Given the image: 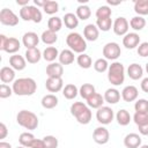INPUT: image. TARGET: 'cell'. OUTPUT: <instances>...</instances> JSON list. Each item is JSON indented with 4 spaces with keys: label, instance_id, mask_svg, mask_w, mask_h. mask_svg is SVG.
<instances>
[{
    "label": "cell",
    "instance_id": "681fc988",
    "mask_svg": "<svg viewBox=\"0 0 148 148\" xmlns=\"http://www.w3.org/2000/svg\"><path fill=\"white\" fill-rule=\"evenodd\" d=\"M30 148H45L43 139H35L30 146Z\"/></svg>",
    "mask_w": 148,
    "mask_h": 148
},
{
    "label": "cell",
    "instance_id": "7402d4cb",
    "mask_svg": "<svg viewBox=\"0 0 148 148\" xmlns=\"http://www.w3.org/2000/svg\"><path fill=\"white\" fill-rule=\"evenodd\" d=\"M25 60L29 64H37L42 58H43V53L40 52V50L38 47H34V49H28L25 51Z\"/></svg>",
    "mask_w": 148,
    "mask_h": 148
},
{
    "label": "cell",
    "instance_id": "44dd1931",
    "mask_svg": "<svg viewBox=\"0 0 148 148\" xmlns=\"http://www.w3.org/2000/svg\"><path fill=\"white\" fill-rule=\"evenodd\" d=\"M0 80L2 83H12L15 81V69L10 66H3L0 69Z\"/></svg>",
    "mask_w": 148,
    "mask_h": 148
},
{
    "label": "cell",
    "instance_id": "f5cc1de1",
    "mask_svg": "<svg viewBox=\"0 0 148 148\" xmlns=\"http://www.w3.org/2000/svg\"><path fill=\"white\" fill-rule=\"evenodd\" d=\"M140 87H141V90H142L143 92H147V94H148V76L145 77V79H142Z\"/></svg>",
    "mask_w": 148,
    "mask_h": 148
},
{
    "label": "cell",
    "instance_id": "8fae6325",
    "mask_svg": "<svg viewBox=\"0 0 148 148\" xmlns=\"http://www.w3.org/2000/svg\"><path fill=\"white\" fill-rule=\"evenodd\" d=\"M92 139L98 145H105L109 142V139H110V133H109V130L104 126H98L92 132Z\"/></svg>",
    "mask_w": 148,
    "mask_h": 148
},
{
    "label": "cell",
    "instance_id": "94428289",
    "mask_svg": "<svg viewBox=\"0 0 148 148\" xmlns=\"http://www.w3.org/2000/svg\"><path fill=\"white\" fill-rule=\"evenodd\" d=\"M140 148H148V145H142Z\"/></svg>",
    "mask_w": 148,
    "mask_h": 148
},
{
    "label": "cell",
    "instance_id": "60d3db41",
    "mask_svg": "<svg viewBox=\"0 0 148 148\" xmlns=\"http://www.w3.org/2000/svg\"><path fill=\"white\" fill-rule=\"evenodd\" d=\"M43 10L47 15H53L59 10V3L57 1H53V0H47L45 6L43 7Z\"/></svg>",
    "mask_w": 148,
    "mask_h": 148
},
{
    "label": "cell",
    "instance_id": "1f68e13d",
    "mask_svg": "<svg viewBox=\"0 0 148 148\" xmlns=\"http://www.w3.org/2000/svg\"><path fill=\"white\" fill-rule=\"evenodd\" d=\"M95 92H96V89H95V87H94L91 83H83V84L80 87V89H79L80 96H81L83 99H86V101H87L90 96H92Z\"/></svg>",
    "mask_w": 148,
    "mask_h": 148
},
{
    "label": "cell",
    "instance_id": "30bf717a",
    "mask_svg": "<svg viewBox=\"0 0 148 148\" xmlns=\"http://www.w3.org/2000/svg\"><path fill=\"white\" fill-rule=\"evenodd\" d=\"M128 28H130V22L124 16H119L113 21L112 29L117 36H125L126 34H128Z\"/></svg>",
    "mask_w": 148,
    "mask_h": 148
},
{
    "label": "cell",
    "instance_id": "6f0895ef",
    "mask_svg": "<svg viewBox=\"0 0 148 148\" xmlns=\"http://www.w3.org/2000/svg\"><path fill=\"white\" fill-rule=\"evenodd\" d=\"M0 148H12V145L6 141H0Z\"/></svg>",
    "mask_w": 148,
    "mask_h": 148
},
{
    "label": "cell",
    "instance_id": "5b68a950",
    "mask_svg": "<svg viewBox=\"0 0 148 148\" xmlns=\"http://www.w3.org/2000/svg\"><path fill=\"white\" fill-rule=\"evenodd\" d=\"M66 44L69 50L79 54L84 53V51L87 50V42L84 37H82L79 32H69L66 37Z\"/></svg>",
    "mask_w": 148,
    "mask_h": 148
},
{
    "label": "cell",
    "instance_id": "74e56055",
    "mask_svg": "<svg viewBox=\"0 0 148 148\" xmlns=\"http://www.w3.org/2000/svg\"><path fill=\"white\" fill-rule=\"evenodd\" d=\"M62 23L64 22H62V20L60 17H58V16H51L49 18V21H47V29L51 30V31H53V32H58L61 29Z\"/></svg>",
    "mask_w": 148,
    "mask_h": 148
},
{
    "label": "cell",
    "instance_id": "ab89813d",
    "mask_svg": "<svg viewBox=\"0 0 148 148\" xmlns=\"http://www.w3.org/2000/svg\"><path fill=\"white\" fill-rule=\"evenodd\" d=\"M96 25L98 28V30L101 31H109L112 25H113V22L111 20V17H106V18H96Z\"/></svg>",
    "mask_w": 148,
    "mask_h": 148
},
{
    "label": "cell",
    "instance_id": "603a6c76",
    "mask_svg": "<svg viewBox=\"0 0 148 148\" xmlns=\"http://www.w3.org/2000/svg\"><path fill=\"white\" fill-rule=\"evenodd\" d=\"M127 75L132 80H139L143 76V68L141 65L133 62L127 67Z\"/></svg>",
    "mask_w": 148,
    "mask_h": 148
},
{
    "label": "cell",
    "instance_id": "ba28073f",
    "mask_svg": "<svg viewBox=\"0 0 148 148\" xmlns=\"http://www.w3.org/2000/svg\"><path fill=\"white\" fill-rule=\"evenodd\" d=\"M114 113L113 110L110 106H101L99 109H97L96 111V119L99 124L102 125H109L111 124V121L113 120Z\"/></svg>",
    "mask_w": 148,
    "mask_h": 148
},
{
    "label": "cell",
    "instance_id": "8992f818",
    "mask_svg": "<svg viewBox=\"0 0 148 148\" xmlns=\"http://www.w3.org/2000/svg\"><path fill=\"white\" fill-rule=\"evenodd\" d=\"M20 17L23 21H31L34 23H39L43 18V15L38 7L28 5L20 9Z\"/></svg>",
    "mask_w": 148,
    "mask_h": 148
},
{
    "label": "cell",
    "instance_id": "83f0119b",
    "mask_svg": "<svg viewBox=\"0 0 148 148\" xmlns=\"http://www.w3.org/2000/svg\"><path fill=\"white\" fill-rule=\"evenodd\" d=\"M62 22L66 25V28L73 30L79 25V18L74 13H66L62 17Z\"/></svg>",
    "mask_w": 148,
    "mask_h": 148
},
{
    "label": "cell",
    "instance_id": "9c48e42d",
    "mask_svg": "<svg viewBox=\"0 0 148 148\" xmlns=\"http://www.w3.org/2000/svg\"><path fill=\"white\" fill-rule=\"evenodd\" d=\"M0 22L3 25L15 27L18 24V16L9 8H2L0 12Z\"/></svg>",
    "mask_w": 148,
    "mask_h": 148
},
{
    "label": "cell",
    "instance_id": "484cf974",
    "mask_svg": "<svg viewBox=\"0 0 148 148\" xmlns=\"http://www.w3.org/2000/svg\"><path fill=\"white\" fill-rule=\"evenodd\" d=\"M104 97L98 94V92H95L92 96H90L88 99H87V105L90 108V109H99L101 106H103L104 104Z\"/></svg>",
    "mask_w": 148,
    "mask_h": 148
},
{
    "label": "cell",
    "instance_id": "b9f144b4",
    "mask_svg": "<svg viewBox=\"0 0 148 148\" xmlns=\"http://www.w3.org/2000/svg\"><path fill=\"white\" fill-rule=\"evenodd\" d=\"M94 69L98 73H104L109 69V64H108V60L104 59V58H98L97 60H95L94 62Z\"/></svg>",
    "mask_w": 148,
    "mask_h": 148
},
{
    "label": "cell",
    "instance_id": "2e32d148",
    "mask_svg": "<svg viewBox=\"0 0 148 148\" xmlns=\"http://www.w3.org/2000/svg\"><path fill=\"white\" fill-rule=\"evenodd\" d=\"M83 36H84V39L86 40H89V42L97 40V38L99 36V30H98L97 25L96 24H92V23L87 24L83 28Z\"/></svg>",
    "mask_w": 148,
    "mask_h": 148
},
{
    "label": "cell",
    "instance_id": "8d00e7d4",
    "mask_svg": "<svg viewBox=\"0 0 148 148\" xmlns=\"http://www.w3.org/2000/svg\"><path fill=\"white\" fill-rule=\"evenodd\" d=\"M75 15L77 16L79 20H82V21H86L90 17L91 15V9L89 6L87 5H80L77 8H76V13Z\"/></svg>",
    "mask_w": 148,
    "mask_h": 148
},
{
    "label": "cell",
    "instance_id": "52a82bcc",
    "mask_svg": "<svg viewBox=\"0 0 148 148\" xmlns=\"http://www.w3.org/2000/svg\"><path fill=\"white\" fill-rule=\"evenodd\" d=\"M103 56L104 59L106 60H117L120 54H121V50L118 43L116 42H109L103 46Z\"/></svg>",
    "mask_w": 148,
    "mask_h": 148
},
{
    "label": "cell",
    "instance_id": "6da1fadb",
    "mask_svg": "<svg viewBox=\"0 0 148 148\" xmlns=\"http://www.w3.org/2000/svg\"><path fill=\"white\" fill-rule=\"evenodd\" d=\"M12 88L17 96H31L37 90V83L32 77H20L13 82Z\"/></svg>",
    "mask_w": 148,
    "mask_h": 148
},
{
    "label": "cell",
    "instance_id": "7c38bea8",
    "mask_svg": "<svg viewBox=\"0 0 148 148\" xmlns=\"http://www.w3.org/2000/svg\"><path fill=\"white\" fill-rule=\"evenodd\" d=\"M123 45L128 49L133 50L140 45V36L136 32H128L123 37Z\"/></svg>",
    "mask_w": 148,
    "mask_h": 148
},
{
    "label": "cell",
    "instance_id": "f1b7e54d",
    "mask_svg": "<svg viewBox=\"0 0 148 148\" xmlns=\"http://www.w3.org/2000/svg\"><path fill=\"white\" fill-rule=\"evenodd\" d=\"M59 51L56 46H47L44 51H43V59L45 61L49 62H54V60L57 58H59Z\"/></svg>",
    "mask_w": 148,
    "mask_h": 148
},
{
    "label": "cell",
    "instance_id": "cb8c5ba5",
    "mask_svg": "<svg viewBox=\"0 0 148 148\" xmlns=\"http://www.w3.org/2000/svg\"><path fill=\"white\" fill-rule=\"evenodd\" d=\"M20 47H21V42L15 37H9L3 51L9 54H16V52L20 50Z\"/></svg>",
    "mask_w": 148,
    "mask_h": 148
},
{
    "label": "cell",
    "instance_id": "9f6ffc18",
    "mask_svg": "<svg viewBox=\"0 0 148 148\" xmlns=\"http://www.w3.org/2000/svg\"><path fill=\"white\" fill-rule=\"evenodd\" d=\"M16 3L22 6V7H25L29 5V0H16Z\"/></svg>",
    "mask_w": 148,
    "mask_h": 148
},
{
    "label": "cell",
    "instance_id": "ee69618b",
    "mask_svg": "<svg viewBox=\"0 0 148 148\" xmlns=\"http://www.w3.org/2000/svg\"><path fill=\"white\" fill-rule=\"evenodd\" d=\"M134 110H135V112L148 113V101L145 98L136 99V102L134 104Z\"/></svg>",
    "mask_w": 148,
    "mask_h": 148
},
{
    "label": "cell",
    "instance_id": "9a60e30c",
    "mask_svg": "<svg viewBox=\"0 0 148 148\" xmlns=\"http://www.w3.org/2000/svg\"><path fill=\"white\" fill-rule=\"evenodd\" d=\"M45 87L50 92H58L64 89L62 77H47Z\"/></svg>",
    "mask_w": 148,
    "mask_h": 148
},
{
    "label": "cell",
    "instance_id": "3957f363",
    "mask_svg": "<svg viewBox=\"0 0 148 148\" xmlns=\"http://www.w3.org/2000/svg\"><path fill=\"white\" fill-rule=\"evenodd\" d=\"M108 80L113 86H120L125 81V67L119 61H113L109 65L108 69Z\"/></svg>",
    "mask_w": 148,
    "mask_h": 148
},
{
    "label": "cell",
    "instance_id": "f35d334b",
    "mask_svg": "<svg viewBox=\"0 0 148 148\" xmlns=\"http://www.w3.org/2000/svg\"><path fill=\"white\" fill-rule=\"evenodd\" d=\"M35 139H36V138H35V135H34L32 133L23 132V133H21L20 136H18V142H20L21 146H23V147H25V148H30V146H31V143H32V141H34Z\"/></svg>",
    "mask_w": 148,
    "mask_h": 148
},
{
    "label": "cell",
    "instance_id": "91938a15",
    "mask_svg": "<svg viewBox=\"0 0 148 148\" xmlns=\"http://www.w3.org/2000/svg\"><path fill=\"white\" fill-rule=\"evenodd\" d=\"M145 69H146V72H147V74H148V62L146 64V66H145Z\"/></svg>",
    "mask_w": 148,
    "mask_h": 148
},
{
    "label": "cell",
    "instance_id": "680465c9",
    "mask_svg": "<svg viewBox=\"0 0 148 148\" xmlns=\"http://www.w3.org/2000/svg\"><path fill=\"white\" fill-rule=\"evenodd\" d=\"M108 3H109V5H111V6H117V5L121 3V1H120V0H119V1H111V0H109V1H108Z\"/></svg>",
    "mask_w": 148,
    "mask_h": 148
},
{
    "label": "cell",
    "instance_id": "f6af8a7d",
    "mask_svg": "<svg viewBox=\"0 0 148 148\" xmlns=\"http://www.w3.org/2000/svg\"><path fill=\"white\" fill-rule=\"evenodd\" d=\"M133 120L136 124V126L143 125L148 123V113H143V112H135L133 116Z\"/></svg>",
    "mask_w": 148,
    "mask_h": 148
},
{
    "label": "cell",
    "instance_id": "d4e9b609",
    "mask_svg": "<svg viewBox=\"0 0 148 148\" xmlns=\"http://www.w3.org/2000/svg\"><path fill=\"white\" fill-rule=\"evenodd\" d=\"M58 59H59V62L62 66L64 65H71V64L74 62V59H75L74 52L72 50H69V49H65L59 53V58Z\"/></svg>",
    "mask_w": 148,
    "mask_h": 148
},
{
    "label": "cell",
    "instance_id": "5bb4252c",
    "mask_svg": "<svg viewBox=\"0 0 148 148\" xmlns=\"http://www.w3.org/2000/svg\"><path fill=\"white\" fill-rule=\"evenodd\" d=\"M138 96H139V90H138V88L135 86L130 84V86H126L121 90V98L125 102H128V103L130 102H134V101H136Z\"/></svg>",
    "mask_w": 148,
    "mask_h": 148
},
{
    "label": "cell",
    "instance_id": "e0dca14e",
    "mask_svg": "<svg viewBox=\"0 0 148 148\" xmlns=\"http://www.w3.org/2000/svg\"><path fill=\"white\" fill-rule=\"evenodd\" d=\"M64 66L60 62H50L46 66V75L47 77H62Z\"/></svg>",
    "mask_w": 148,
    "mask_h": 148
},
{
    "label": "cell",
    "instance_id": "bcb514c9",
    "mask_svg": "<svg viewBox=\"0 0 148 148\" xmlns=\"http://www.w3.org/2000/svg\"><path fill=\"white\" fill-rule=\"evenodd\" d=\"M45 148H57L58 147V139L54 135H46L43 138Z\"/></svg>",
    "mask_w": 148,
    "mask_h": 148
},
{
    "label": "cell",
    "instance_id": "e575fe53",
    "mask_svg": "<svg viewBox=\"0 0 148 148\" xmlns=\"http://www.w3.org/2000/svg\"><path fill=\"white\" fill-rule=\"evenodd\" d=\"M134 12L139 16L148 15V0H136L134 2Z\"/></svg>",
    "mask_w": 148,
    "mask_h": 148
},
{
    "label": "cell",
    "instance_id": "7bdbcfd3",
    "mask_svg": "<svg viewBox=\"0 0 148 148\" xmlns=\"http://www.w3.org/2000/svg\"><path fill=\"white\" fill-rule=\"evenodd\" d=\"M97 18H106V17H111L112 15V10L109 6H101L97 8L96 13H95Z\"/></svg>",
    "mask_w": 148,
    "mask_h": 148
},
{
    "label": "cell",
    "instance_id": "c3c4849f",
    "mask_svg": "<svg viewBox=\"0 0 148 148\" xmlns=\"http://www.w3.org/2000/svg\"><path fill=\"white\" fill-rule=\"evenodd\" d=\"M138 54L142 58L148 57V42H142L140 43V45L138 46Z\"/></svg>",
    "mask_w": 148,
    "mask_h": 148
},
{
    "label": "cell",
    "instance_id": "4dcf8cb0",
    "mask_svg": "<svg viewBox=\"0 0 148 148\" xmlns=\"http://www.w3.org/2000/svg\"><path fill=\"white\" fill-rule=\"evenodd\" d=\"M79 94V89L75 84L73 83H68L62 89V95L66 99H74Z\"/></svg>",
    "mask_w": 148,
    "mask_h": 148
},
{
    "label": "cell",
    "instance_id": "d6a6232c",
    "mask_svg": "<svg viewBox=\"0 0 148 148\" xmlns=\"http://www.w3.org/2000/svg\"><path fill=\"white\" fill-rule=\"evenodd\" d=\"M130 27L135 30V31H140L142 30L145 27H146V20L143 16H133L131 20H130Z\"/></svg>",
    "mask_w": 148,
    "mask_h": 148
},
{
    "label": "cell",
    "instance_id": "d590c367",
    "mask_svg": "<svg viewBox=\"0 0 148 148\" xmlns=\"http://www.w3.org/2000/svg\"><path fill=\"white\" fill-rule=\"evenodd\" d=\"M76 62H77V65L81 67V68H83V69H88V68H90L94 64H92V60H91V58H90V56H88L87 53H81V54H79L77 56V58H76Z\"/></svg>",
    "mask_w": 148,
    "mask_h": 148
},
{
    "label": "cell",
    "instance_id": "ffe728a7",
    "mask_svg": "<svg viewBox=\"0 0 148 148\" xmlns=\"http://www.w3.org/2000/svg\"><path fill=\"white\" fill-rule=\"evenodd\" d=\"M124 146L126 148H140L141 136L136 133H130L124 138Z\"/></svg>",
    "mask_w": 148,
    "mask_h": 148
},
{
    "label": "cell",
    "instance_id": "6125c7cd",
    "mask_svg": "<svg viewBox=\"0 0 148 148\" xmlns=\"http://www.w3.org/2000/svg\"><path fill=\"white\" fill-rule=\"evenodd\" d=\"M17 148H25V147H23V146H18Z\"/></svg>",
    "mask_w": 148,
    "mask_h": 148
},
{
    "label": "cell",
    "instance_id": "11a10c76",
    "mask_svg": "<svg viewBox=\"0 0 148 148\" xmlns=\"http://www.w3.org/2000/svg\"><path fill=\"white\" fill-rule=\"evenodd\" d=\"M46 1H47V0H34V3H35L36 7H40V8H43V7L45 6Z\"/></svg>",
    "mask_w": 148,
    "mask_h": 148
},
{
    "label": "cell",
    "instance_id": "f907efd6",
    "mask_svg": "<svg viewBox=\"0 0 148 148\" xmlns=\"http://www.w3.org/2000/svg\"><path fill=\"white\" fill-rule=\"evenodd\" d=\"M7 134H8V128H7V126H6L3 123H1V124H0V139H1V140L5 139V138L7 136Z\"/></svg>",
    "mask_w": 148,
    "mask_h": 148
},
{
    "label": "cell",
    "instance_id": "f546056e",
    "mask_svg": "<svg viewBox=\"0 0 148 148\" xmlns=\"http://www.w3.org/2000/svg\"><path fill=\"white\" fill-rule=\"evenodd\" d=\"M131 114L126 109H121L116 114V120L120 126H127L131 121Z\"/></svg>",
    "mask_w": 148,
    "mask_h": 148
},
{
    "label": "cell",
    "instance_id": "7dc6e473",
    "mask_svg": "<svg viewBox=\"0 0 148 148\" xmlns=\"http://www.w3.org/2000/svg\"><path fill=\"white\" fill-rule=\"evenodd\" d=\"M13 92V88H10L8 84L6 83H2L0 86V98H8L12 96Z\"/></svg>",
    "mask_w": 148,
    "mask_h": 148
},
{
    "label": "cell",
    "instance_id": "7a4b0ae2",
    "mask_svg": "<svg viewBox=\"0 0 148 148\" xmlns=\"http://www.w3.org/2000/svg\"><path fill=\"white\" fill-rule=\"evenodd\" d=\"M71 113L72 116L77 120V123L82 124V125H87L90 123L91 120V110L90 108L82 103V102H74L72 105H71Z\"/></svg>",
    "mask_w": 148,
    "mask_h": 148
},
{
    "label": "cell",
    "instance_id": "d6986e66",
    "mask_svg": "<svg viewBox=\"0 0 148 148\" xmlns=\"http://www.w3.org/2000/svg\"><path fill=\"white\" fill-rule=\"evenodd\" d=\"M103 97H104V101L106 103H109V104H117L120 101L121 94L116 88H109V89L105 90Z\"/></svg>",
    "mask_w": 148,
    "mask_h": 148
},
{
    "label": "cell",
    "instance_id": "4316f807",
    "mask_svg": "<svg viewBox=\"0 0 148 148\" xmlns=\"http://www.w3.org/2000/svg\"><path fill=\"white\" fill-rule=\"evenodd\" d=\"M58 102H59V99H58V97L56 96V95H53V94H47V95H45V96H43V98H42V101H40V104H42V106L44 108V109H53V108H56L57 105H58Z\"/></svg>",
    "mask_w": 148,
    "mask_h": 148
},
{
    "label": "cell",
    "instance_id": "4fadbf2b",
    "mask_svg": "<svg viewBox=\"0 0 148 148\" xmlns=\"http://www.w3.org/2000/svg\"><path fill=\"white\" fill-rule=\"evenodd\" d=\"M38 43H39V36L34 31H28L22 37V44L27 47V50L37 47Z\"/></svg>",
    "mask_w": 148,
    "mask_h": 148
},
{
    "label": "cell",
    "instance_id": "277c9868",
    "mask_svg": "<svg viewBox=\"0 0 148 148\" xmlns=\"http://www.w3.org/2000/svg\"><path fill=\"white\" fill-rule=\"evenodd\" d=\"M16 121L20 126H22L23 128L28 130V131H34L38 127L39 120L38 117L28 110H21L18 111V113L16 114Z\"/></svg>",
    "mask_w": 148,
    "mask_h": 148
},
{
    "label": "cell",
    "instance_id": "836d02e7",
    "mask_svg": "<svg viewBox=\"0 0 148 148\" xmlns=\"http://www.w3.org/2000/svg\"><path fill=\"white\" fill-rule=\"evenodd\" d=\"M40 39L46 45H53L58 40V36H57V32H53V31L46 29L45 31H43V34L40 36Z\"/></svg>",
    "mask_w": 148,
    "mask_h": 148
},
{
    "label": "cell",
    "instance_id": "816d5d0a",
    "mask_svg": "<svg viewBox=\"0 0 148 148\" xmlns=\"http://www.w3.org/2000/svg\"><path fill=\"white\" fill-rule=\"evenodd\" d=\"M138 128H139V133L141 135H148V123L138 126Z\"/></svg>",
    "mask_w": 148,
    "mask_h": 148
},
{
    "label": "cell",
    "instance_id": "db71d44e",
    "mask_svg": "<svg viewBox=\"0 0 148 148\" xmlns=\"http://www.w3.org/2000/svg\"><path fill=\"white\" fill-rule=\"evenodd\" d=\"M7 40H8V37H6L3 34H1V35H0V50H2V51H3V49H5V46H6Z\"/></svg>",
    "mask_w": 148,
    "mask_h": 148
},
{
    "label": "cell",
    "instance_id": "ac0fdd59",
    "mask_svg": "<svg viewBox=\"0 0 148 148\" xmlns=\"http://www.w3.org/2000/svg\"><path fill=\"white\" fill-rule=\"evenodd\" d=\"M9 65L15 71H23L27 66V60L20 54H13L9 57Z\"/></svg>",
    "mask_w": 148,
    "mask_h": 148
}]
</instances>
